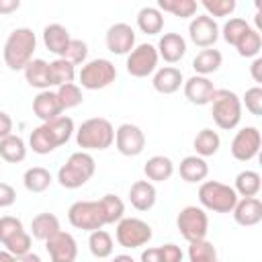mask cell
<instances>
[{
    "mask_svg": "<svg viewBox=\"0 0 262 262\" xmlns=\"http://www.w3.org/2000/svg\"><path fill=\"white\" fill-rule=\"evenodd\" d=\"M151 235L154 233H151L149 223H145L143 219H137V217H123L115 229V237H117L119 246H123L127 250L145 246L151 239Z\"/></svg>",
    "mask_w": 262,
    "mask_h": 262,
    "instance_id": "obj_9",
    "label": "cell"
},
{
    "mask_svg": "<svg viewBox=\"0 0 262 262\" xmlns=\"http://www.w3.org/2000/svg\"><path fill=\"white\" fill-rule=\"evenodd\" d=\"M151 84H154V90L160 92V94H174L184 84V78H182V72L178 68L164 66V68L156 70Z\"/></svg>",
    "mask_w": 262,
    "mask_h": 262,
    "instance_id": "obj_20",
    "label": "cell"
},
{
    "mask_svg": "<svg viewBox=\"0 0 262 262\" xmlns=\"http://www.w3.org/2000/svg\"><path fill=\"white\" fill-rule=\"evenodd\" d=\"M33 113H35V117H39L43 123H49V121L57 119V117L63 113V108H61V104H59L55 92H51V90H41V92L35 96V100H33Z\"/></svg>",
    "mask_w": 262,
    "mask_h": 262,
    "instance_id": "obj_19",
    "label": "cell"
},
{
    "mask_svg": "<svg viewBox=\"0 0 262 262\" xmlns=\"http://www.w3.org/2000/svg\"><path fill=\"white\" fill-rule=\"evenodd\" d=\"M57 231H61L59 227V219L53 215V213H39L33 217L31 221V235L35 239H41V242H47L49 237H53Z\"/></svg>",
    "mask_w": 262,
    "mask_h": 262,
    "instance_id": "obj_25",
    "label": "cell"
},
{
    "mask_svg": "<svg viewBox=\"0 0 262 262\" xmlns=\"http://www.w3.org/2000/svg\"><path fill=\"white\" fill-rule=\"evenodd\" d=\"M176 227L180 231V235L190 244V242H199V239H207V231H209V217L205 213L203 207L196 205H188L184 207L178 217H176Z\"/></svg>",
    "mask_w": 262,
    "mask_h": 262,
    "instance_id": "obj_8",
    "label": "cell"
},
{
    "mask_svg": "<svg viewBox=\"0 0 262 262\" xmlns=\"http://www.w3.org/2000/svg\"><path fill=\"white\" fill-rule=\"evenodd\" d=\"M18 262H43V260H41V256H39V254H35V252H29V254L20 256V258H18Z\"/></svg>",
    "mask_w": 262,
    "mask_h": 262,
    "instance_id": "obj_54",
    "label": "cell"
},
{
    "mask_svg": "<svg viewBox=\"0 0 262 262\" xmlns=\"http://www.w3.org/2000/svg\"><path fill=\"white\" fill-rule=\"evenodd\" d=\"M55 94H57V100H59V104H61L63 111L74 108V106H78V104L84 100V98H82V90H80V86L74 84V82H72V84L57 86Z\"/></svg>",
    "mask_w": 262,
    "mask_h": 262,
    "instance_id": "obj_41",
    "label": "cell"
},
{
    "mask_svg": "<svg viewBox=\"0 0 262 262\" xmlns=\"http://www.w3.org/2000/svg\"><path fill=\"white\" fill-rule=\"evenodd\" d=\"M237 194L233 190V186L223 184L219 180H205L199 186V203L203 209L213 211V213H231L235 203H237Z\"/></svg>",
    "mask_w": 262,
    "mask_h": 262,
    "instance_id": "obj_5",
    "label": "cell"
},
{
    "mask_svg": "<svg viewBox=\"0 0 262 262\" xmlns=\"http://www.w3.org/2000/svg\"><path fill=\"white\" fill-rule=\"evenodd\" d=\"M20 229H25V227H23V221L18 217H12V215L0 217V244H4L10 235H14Z\"/></svg>",
    "mask_w": 262,
    "mask_h": 262,
    "instance_id": "obj_47",
    "label": "cell"
},
{
    "mask_svg": "<svg viewBox=\"0 0 262 262\" xmlns=\"http://www.w3.org/2000/svg\"><path fill=\"white\" fill-rule=\"evenodd\" d=\"M239 100H242V106H246V111H250L254 117L262 115V88L260 86L248 88L244 98H239Z\"/></svg>",
    "mask_w": 262,
    "mask_h": 262,
    "instance_id": "obj_46",
    "label": "cell"
},
{
    "mask_svg": "<svg viewBox=\"0 0 262 262\" xmlns=\"http://www.w3.org/2000/svg\"><path fill=\"white\" fill-rule=\"evenodd\" d=\"M25 72V80L29 86L37 88V90H49L51 80H49V63L45 59H31L29 66L23 70Z\"/></svg>",
    "mask_w": 262,
    "mask_h": 262,
    "instance_id": "obj_24",
    "label": "cell"
},
{
    "mask_svg": "<svg viewBox=\"0 0 262 262\" xmlns=\"http://www.w3.org/2000/svg\"><path fill=\"white\" fill-rule=\"evenodd\" d=\"M188 37L196 47L209 49L219 39V27H217L215 18H211L207 14H196L188 25Z\"/></svg>",
    "mask_w": 262,
    "mask_h": 262,
    "instance_id": "obj_13",
    "label": "cell"
},
{
    "mask_svg": "<svg viewBox=\"0 0 262 262\" xmlns=\"http://www.w3.org/2000/svg\"><path fill=\"white\" fill-rule=\"evenodd\" d=\"M115 78H117V68L111 59H104V57L86 61L78 74V80L86 90H102L111 86Z\"/></svg>",
    "mask_w": 262,
    "mask_h": 262,
    "instance_id": "obj_6",
    "label": "cell"
},
{
    "mask_svg": "<svg viewBox=\"0 0 262 262\" xmlns=\"http://www.w3.org/2000/svg\"><path fill=\"white\" fill-rule=\"evenodd\" d=\"M139 262H162V252H160V248H147V250H143Z\"/></svg>",
    "mask_w": 262,
    "mask_h": 262,
    "instance_id": "obj_51",
    "label": "cell"
},
{
    "mask_svg": "<svg viewBox=\"0 0 262 262\" xmlns=\"http://www.w3.org/2000/svg\"><path fill=\"white\" fill-rule=\"evenodd\" d=\"M260 145H262L260 129L254 125H248V127L239 129L235 133V137L231 139V156L237 162H250L258 156Z\"/></svg>",
    "mask_w": 262,
    "mask_h": 262,
    "instance_id": "obj_11",
    "label": "cell"
},
{
    "mask_svg": "<svg viewBox=\"0 0 262 262\" xmlns=\"http://www.w3.org/2000/svg\"><path fill=\"white\" fill-rule=\"evenodd\" d=\"M182 86H184V96H186V100L192 102V104H196V106L209 104L211 98H213V94H215V90H217L209 78L196 76V74L190 76Z\"/></svg>",
    "mask_w": 262,
    "mask_h": 262,
    "instance_id": "obj_16",
    "label": "cell"
},
{
    "mask_svg": "<svg viewBox=\"0 0 262 262\" xmlns=\"http://www.w3.org/2000/svg\"><path fill=\"white\" fill-rule=\"evenodd\" d=\"M88 248L94 258H108L115 250V244H113L111 233H106L104 229H96V231H90Z\"/></svg>",
    "mask_w": 262,
    "mask_h": 262,
    "instance_id": "obj_35",
    "label": "cell"
},
{
    "mask_svg": "<svg viewBox=\"0 0 262 262\" xmlns=\"http://www.w3.org/2000/svg\"><path fill=\"white\" fill-rule=\"evenodd\" d=\"M86 57H88V45H86V41H82V39H72L70 43H68V47H66V51H63V59H68L70 63H74V66H84L86 63Z\"/></svg>",
    "mask_w": 262,
    "mask_h": 262,
    "instance_id": "obj_43",
    "label": "cell"
},
{
    "mask_svg": "<svg viewBox=\"0 0 262 262\" xmlns=\"http://www.w3.org/2000/svg\"><path fill=\"white\" fill-rule=\"evenodd\" d=\"M76 78V66L70 63L63 57H57L53 61H49V80L51 86H63V84H72Z\"/></svg>",
    "mask_w": 262,
    "mask_h": 262,
    "instance_id": "obj_32",
    "label": "cell"
},
{
    "mask_svg": "<svg viewBox=\"0 0 262 262\" xmlns=\"http://www.w3.org/2000/svg\"><path fill=\"white\" fill-rule=\"evenodd\" d=\"M158 49L151 43H139L137 47L131 49V53L127 55V74L133 78H147L149 74H154L158 70Z\"/></svg>",
    "mask_w": 262,
    "mask_h": 262,
    "instance_id": "obj_10",
    "label": "cell"
},
{
    "mask_svg": "<svg viewBox=\"0 0 262 262\" xmlns=\"http://www.w3.org/2000/svg\"><path fill=\"white\" fill-rule=\"evenodd\" d=\"M143 172L149 182H164L174 174V164L168 156H151L145 162Z\"/></svg>",
    "mask_w": 262,
    "mask_h": 262,
    "instance_id": "obj_26",
    "label": "cell"
},
{
    "mask_svg": "<svg viewBox=\"0 0 262 262\" xmlns=\"http://www.w3.org/2000/svg\"><path fill=\"white\" fill-rule=\"evenodd\" d=\"M235 49H237V53H239L242 57H258V53H260V49H262L260 31L250 29V31L242 37V41L235 45Z\"/></svg>",
    "mask_w": 262,
    "mask_h": 262,
    "instance_id": "obj_40",
    "label": "cell"
},
{
    "mask_svg": "<svg viewBox=\"0 0 262 262\" xmlns=\"http://www.w3.org/2000/svg\"><path fill=\"white\" fill-rule=\"evenodd\" d=\"M35 49H37V37L33 33V29L18 27L8 35V39L4 43V51H2L4 63L14 72L25 70L29 66V61L33 59Z\"/></svg>",
    "mask_w": 262,
    "mask_h": 262,
    "instance_id": "obj_1",
    "label": "cell"
},
{
    "mask_svg": "<svg viewBox=\"0 0 262 262\" xmlns=\"http://www.w3.org/2000/svg\"><path fill=\"white\" fill-rule=\"evenodd\" d=\"M0 262H18V258L12 256V254L6 252V250H0Z\"/></svg>",
    "mask_w": 262,
    "mask_h": 262,
    "instance_id": "obj_55",
    "label": "cell"
},
{
    "mask_svg": "<svg viewBox=\"0 0 262 262\" xmlns=\"http://www.w3.org/2000/svg\"><path fill=\"white\" fill-rule=\"evenodd\" d=\"M156 8L160 12H170L178 18H190L196 14V2L194 0H158Z\"/></svg>",
    "mask_w": 262,
    "mask_h": 262,
    "instance_id": "obj_36",
    "label": "cell"
},
{
    "mask_svg": "<svg viewBox=\"0 0 262 262\" xmlns=\"http://www.w3.org/2000/svg\"><path fill=\"white\" fill-rule=\"evenodd\" d=\"M43 125L47 127L49 135H51V139L55 143V147L68 143L70 137H72V133H74V121H72V117H66V115H59L57 119H53L49 123H43Z\"/></svg>",
    "mask_w": 262,
    "mask_h": 262,
    "instance_id": "obj_33",
    "label": "cell"
},
{
    "mask_svg": "<svg viewBox=\"0 0 262 262\" xmlns=\"http://www.w3.org/2000/svg\"><path fill=\"white\" fill-rule=\"evenodd\" d=\"M190 262H219V258H207V260H190Z\"/></svg>",
    "mask_w": 262,
    "mask_h": 262,
    "instance_id": "obj_57",
    "label": "cell"
},
{
    "mask_svg": "<svg viewBox=\"0 0 262 262\" xmlns=\"http://www.w3.org/2000/svg\"><path fill=\"white\" fill-rule=\"evenodd\" d=\"M102 213H104V221L106 223H119L125 217V205L117 194H104L100 201Z\"/></svg>",
    "mask_w": 262,
    "mask_h": 262,
    "instance_id": "obj_39",
    "label": "cell"
},
{
    "mask_svg": "<svg viewBox=\"0 0 262 262\" xmlns=\"http://www.w3.org/2000/svg\"><path fill=\"white\" fill-rule=\"evenodd\" d=\"M250 29H252V27L248 25V20H246V18L233 16V18H229V20L223 25L221 35H223L225 43H229V45H233V47H235V45L242 41V37H244Z\"/></svg>",
    "mask_w": 262,
    "mask_h": 262,
    "instance_id": "obj_38",
    "label": "cell"
},
{
    "mask_svg": "<svg viewBox=\"0 0 262 262\" xmlns=\"http://www.w3.org/2000/svg\"><path fill=\"white\" fill-rule=\"evenodd\" d=\"M192 145H194L196 156H201V158H209V156H215V154L219 151L221 137H219V133H217V131H213V129L205 127V129H201V131L194 135Z\"/></svg>",
    "mask_w": 262,
    "mask_h": 262,
    "instance_id": "obj_29",
    "label": "cell"
},
{
    "mask_svg": "<svg viewBox=\"0 0 262 262\" xmlns=\"http://www.w3.org/2000/svg\"><path fill=\"white\" fill-rule=\"evenodd\" d=\"M8 135H12V119L8 113L0 111V139H4Z\"/></svg>",
    "mask_w": 262,
    "mask_h": 262,
    "instance_id": "obj_50",
    "label": "cell"
},
{
    "mask_svg": "<svg viewBox=\"0 0 262 262\" xmlns=\"http://www.w3.org/2000/svg\"><path fill=\"white\" fill-rule=\"evenodd\" d=\"M178 174L184 182H203L209 174V164L201 156H186L178 166Z\"/></svg>",
    "mask_w": 262,
    "mask_h": 262,
    "instance_id": "obj_23",
    "label": "cell"
},
{
    "mask_svg": "<svg viewBox=\"0 0 262 262\" xmlns=\"http://www.w3.org/2000/svg\"><path fill=\"white\" fill-rule=\"evenodd\" d=\"M115 143V127L108 119L92 117L86 119L78 131H76V145L82 147L80 151H94V149H106Z\"/></svg>",
    "mask_w": 262,
    "mask_h": 262,
    "instance_id": "obj_2",
    "label": "cell"
},
{
    "mask_svg": "<svg viewBox=\"0 0 262 262\" xmlns=\"http://www.w3.org/2000/svg\"><path fill=\"white\" fill-rule=\"evenodd\" d=\"M160 252H162V262H182L184 256L176 244H164L160 246Z\"/></svg>",
    "mask_w": 262,
    "mask_h": 262,
    "instance_id": "obj_48",
    "label": "cell"
},
{
    "mask_svg": "<svg viewBox=\"0 0 262 262\" xmlns=\"http://www.w3.org/2000/svg\"><path fill=\"white\" fill-rule=\"evenodd\" d=\"M207 258H217L215 246L211 242H207V239L190 242V246H188V260H207Z\"/></svg>",
    "mask_w": 262,
    "mask_h": 262,
    "instance_id": "obj_45",
    "label": "cell"
},
{
    "mask_svg": "<svg viewBox=\"0 0 262 262\" xmlns=\"http://www.w3.org/2000/svg\"><path fill=\"white\" fill-rule=\"evenodd\" d=\"M23 184L29 192H43L51 184V174L43 166H33L23 174Z\"/></svg>",
    "mask_w": 262,
    "mask_h": 262,
    "instance_id": "obj_34",
    "label": "cell"
},
{
    "mask_svg": "<svg viewBox=\"0 0 262 262\" xmlns=\"http://www.w3.org/2000/svg\"><path fill=\"white\" fill-rule=\"evenodd\" d=\"M113 262H135V260H133L129 254H119V256L113 258Z\"/></svg>",
    "mask_w": 262,
    "mask_h": 262,
    "instance_id": "obj_56",
    "label": "cell"
},
{
    "mask_svg": "<svg viewBox=\"0 0 262 262\" xmlns=\"http://www.w3.org/2000/svg\"><path fill=\"white\" fill-rule=\"evenodd\" d=\"M45 250L51 262H76L78 256V244L68 231H57L53 237H49L45 242Z\"/></svg>",
    "mask_w": 262,
    "mask_h": 262,
    "instance_id": "obj_15",
    "label": "cell"
},
{
    "mask_svg": "<svg viewBox=\"0 0 262 262\" xmlns=\"http://www.w3.org/2000/svg\"><path fill=\"white\" fill-rule=\"evenodd\" d=\"M158 55L168 61V63H176L184 57L186 53V41L180 33H164L158 41Z\"/></svg>",
    "mask_w": 262,
    "mask_h": 262,
    "instance_id": "obj_18",
    "label": "cell"
},
{
    "mask_svg": "<svg viewBox=\"0 0 262 262\" xmlns=\"http://www.w3.org/2000/svg\"><path fill=\"white\" fill-rule=\"evenodd\" d=\"M96 170V162L88 151H76L68 158V162L57 170V180L63 188H80L84 186Z\"/></svg>",
    "mask_w": 262,
    "mask_h": 262,
    "instance_id": "obj_4",
    "label": "cell"
},
{
    "mask_svg": "<svg viewBox=\"0 0 262 262\" xmlns=\"http://www.w3.org/2000/svg\"><path fill=\"white\" fill-rule=\"evenodd\" d=\"M29 145H31V149H33L35 154H39V156L51 154V151L55 149V143H53V139H51V135H49V131H47L45 125H39V127H35V129L31 131V135H29Z\"/></svg>",
    "mask_w": 262,
    "mask_h": 262,
    "instance_id": "obj_37",
    "label": "cell"
},
{
    "mask_svg": "<svg viewBox=\"0 0 262 262\" xmlns=\"http://www.w3.org/2000/svg\"><path fill=\"white\" fill-rule=\"evenodd\" d=\"M20 8V0H0V14H12Z\"/></svg>",
    "mask_w": 262,
    "mask_h": 262,
    "instance_id": "obj_52",
    "label": "cell"
},
{
    "mask_svg": "<svg viewBox=\"0 0 262 262\" xmlns=\"http://www.w3.org/2000/svg\"><path fill=\"white\" fill-rule=\"evenodd\" d=\"M211 115L219 129L231 131L242 121V100L233 90L217 88L211 98Z\"/></svg>",
    "mask_w": 262,
    "mask_h": 262,
    "instance_id": "obj_3",
    "label": "cell"
},
{
    "mask_svg": "<svg viewBox=\"0 0 262 262\" xmlns=\"http://www.w3.org/2000/svg\"><path fill=\"white\" fill-rule=\"evenodd\" d=\"M115 145H117L119 154H123L127 158H135L145 147V135L137 125L123 123L115 131Z\"/></svg>",
    "mask_w": 262,
    "mask_h": 262,
    "instance_id": "obj_12",
    "label": "cell"
},
{
    "mask_svg": "<svg viewBox=\"0 0 262 262\" xmlns=\"http://www.w3.org/2000/svg\"><path fill=\"white\" fill-rule=\"evenodd\" d=\"M16 201V192L10 184L0 182V207H10Z\"/></svg>",
    "mask_w": 262,
    "mask_h": 262,
    "instance_id": "obj_49",
    "label": "cell"
},
{
    "mask_svg": "<svg viewBox=\"0 0 262 262\" xmlns=\"http://www.w3.org/2000/svg\"><path fill=\"white\" fill-rule=\"evenodd\" d=\"M137 27L145 35H158L164 29V14L156 6H143L137 12Z\"/></svg>",
    "mask_w": 262,
    "mask_h": 262,
    "instance_id": "obj_28",
    "label": "cell"
},
{
    "mask_svg": "<svg viewBox=\"0 0 262 262\" xmlns=\"http://www.w3.org/2000/svg\"><path fill=\"white\" fill-rule=\"evenodd\" d=\"M231 213H233V219H235L237 225L252 227V225H258L262 221V203L256 196L237 199Z\"/></svg>",
    "mask_w": 262,
    "mask_h": 262,
    "instance_id": "obj_17",
    "label": "cell"
},
{
    "mask_svg": "<svg viewBox=\"0 0 262 262\" xmlns=\"http://www.w3.org/2000/svg\"><path fill=\"white\" fill-rule=\"evenodd\" d=\"M260 186H262V178L258 172L254 170H244L235 176V184H233V190L237 196L246 199V196H256L260 192Z\"/></svg>",
    "mask_w": 262,
    "mask_h": 262,
    "instance_id": "obj_31",
    "label": "cell"
},
{
    "mask_svg": "<svg viewBox=\"0 0 262 262\" xmlns=\"http://www.w3.org/2000/svg\"><path fill=\"white\" fill-rule=\"evenodd\" d=\"M250 72H252V78L256 84H262V57H254L252 66H250Z\"/></svg>",
    "mask_w": 262,
    "mask_h": 262,
    "instance_id": "obj_53",
    "label": "cell"
},
{
    "mask_svg": "<svg viewBox=\"0 0 262 262\" xmlns=\"http://www.w3.org/2000/svg\"><path fill=\"white\" fill-rule=\"evenodd\" d=\"M70 41H72L70 31L59 23H51L43 29V45L47 47V51H51L57 57H63V51Z\"/></svg>",
    "mask_w": 262,
    "mask_h": 262,
    "instance_id": "obj_21",
    "label": "cell"
},
{
    "mask_svg": "<svg viewBox=\"0 0 262 262\" xmlns=\"http://www.w3.org/2000/svg\"><path fill=\"white\" fill-rule=\"evenodd\" d=\"M25 158H27V145H25L23 137L8 135V137L0 139V160H4L8 164H18Z\"/></svg>",
    "mask_w": 262,
    "mask_h": 262,
    "instance_id": "obj_30",
    "label": "cell"
},
{
    "mask_svg": "<svg viewBox=\"0 0 262 262\" xmlns=\"http://www.w3.org/2000/svg\"><path fill=\"white\" fill-rule=\"evenodd\" d=\"M221 61H223L221 51L209 47V49H203V51L196 53V57L192 59V70L196 72V76H205L207 78L209 74H213V72H217L221 68Z\"/></svg>",
    "mask_w": 262,
    "mask_h": 262,
    "instance_id": "obj_27",
    "label": "cell"
},
{
    "mask_svg": "<svg viewBox=\"0 0 262 262\" xmlns=\"http://www.w3.org/2000/svg\"><path fill=\"white\" fill-rule=\"evenodd\" d=\"M156 186L149 180H137L131 184L129 188V203L137 209V211H149L156 205Z\"/></svg>",
    "mask_w": 262,
    "mask_h": 262,
    "instance_id": "obj_22",
    "label": "cell"
},
{
    "mask_svg": "<svg viewBox=\"0 0 262 262\" xmlns=\"http://www.w3.org/2000/svg\"><path fill=\"white\" fill-rule=\"evenodd\" d=\"M68 221L82 231H96L106 225L104 213L98 201H76L68 209Z\"/></svg>",
    "mask_w": 262,
    "mask_h": 262,
    "instance_id": "obj_7",
    "label": "cell"
},
{
    "mask_svg": "<svg viewBox=\"0 0 262 262\" xmlns=\"http://www.w3.org/2000/svg\"><path fill=\"white\" fill-rule=\"evenodd\" d=\"M106 49L115 55H129L135 47V31L127 23H115L106 31Z\"/></svg>",
    "mask_w": 262,
    "mask_h": 262,
    "instance_id": "obj_14",
    "label": "cell"
},
{
    "mask_svg": "<svg viewBox=\"0 0 262 262\" xmlns=\"http://www.w3.org/2000/svg\"><path fill=\"white\" fill-rule=\"evenodd\" d=\"M2 246H4L6 252H10L12 256L20 258V256L29 254L31 248H33V246H31V233H27L25 229H20V231H16L14 235H10Z\"/></svg>",
    "mask_w": 262,
    "mask_h": 262,
    "instance_id": "obj_42",
    "label": "cell"
},
{
    "mask_svg": "<svg viewBox=\"0 0 262 262\" xmlns=\"http://www.w3.org/2000/svg\"><path fill=\"white\" fill-rule=\"evenodd\" d=\"M201 6L209 12L207 16L213 18V16H229L235 10L237 2L235 0H203Z\"/></svg>",
    "mask_w": 262,
    "mask_h": 262,
    "instance_id": "obj_44",
    "label": "cell"
}]
</instances>
